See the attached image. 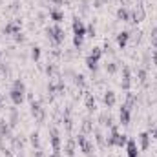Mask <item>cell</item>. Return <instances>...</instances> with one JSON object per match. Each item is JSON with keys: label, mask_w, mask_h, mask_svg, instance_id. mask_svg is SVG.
<instances>
[{"label": "cell", "mask_w": 157, "mask_h": 157, "mask_svg": "<svg viewBox=\"0 0 157 157\" xmlns=\"http://www.w3.org/2000/svg\"><path fill=\"white\" fill-rule=\"evenodd\" d=\"M139 2H143V0H139Z\"/></svg>", "instance_id": "53"}, {"label": "cell", "mask_w": 157, "mask_h": 157, "mask_svg": "<svg viewBox=\"0 0 157 157\" xmlns=\"http://www.w3.org/2000/svg\"><path fill=\"white\" fill-rule=\"evenodd\" d=\"M99 124L101 126H104V128H112L113 124H115V121H113V115L110 113V112H102V113H99Z\"/></svg>", "instance_id": "16"}, {"label": "cell", "mask_w": 157, "mask_h": 157, "mask_svg": "<svg viewBox=\"0 0 157 157\" xmlns=\"http://www.w3.org/2000/svg\"><path fill=\"white\" fill-rule=\"evenodd\" d=\"M106 0H93V7H102Z\"/></svg>", "instance_id": "43"}, {"label": "cell", "mask_w": 157, "mask_h": 157, "mask_svg": "<svg viewBox=\"0 0 157 157\" xmlns=\"http://www.w3.org/2000/svg\"><path fill=\"white\" fill-rule=\"evenodd\" d=\"M0 62H2V51H0Z\"/></svg>", "instance_id": "52"}, {"label": "cell", "mask_w": 157, "mask_h": 157, "mask_svg": "<svg viewBox=\"0 0 157 157\" xmlns=\"http://www.w3.org/2000/svg\"><path fill=\"white\" fill-rule=\"evenodd\" d=\"M33 157H44V152H42V148H40V150H33Z\"/></svg>", "instance_id": "44"}, {"label": "cell", "mask_w": 157, "mask_h": 157, "mask_svg": "<svg viewBox=\"0 0 157 157\" xmlns=\"http://www.w3.org/2000/svg\"><path fill=\"white\" fill-rule=\"evenodd\" d=\"M17 157H26V155H24V154H22V152H18V155H17Z\"/></svg>", "instance_id": "50"}, {"label": "cell", "mask_w": 157, "mask_h": 157, "mask_svg": "<svg viewBox=\"0 0 157 157\" xmlns=\"http://www.w3.org/2000/svg\"><path fill=\"white\" fill-rule=\"evenodd\" d=\"M102 101H104V106H106L108 110H110V108H113V106L117 104V95H115V91H113V90H106V91H104Z\"/></svg>", "instance_id": "15"}, {"label": "cell", "mask_w": 157, "mask_h": 157, "mask_svg": "<svg viewBox=\"0 0 157 157\" xmlns=\"http://www.w3.org/2000/svg\"><path fill=\"white\" fill-rule=\"evenodd\" d=\"M86 35H88V37H91V39H93V37L97 35V29H95V26H93V22L86 26Z\"/></svg>", "instance_id": "34"}, {"label": "cell", "mask_w": 157, "mask_h": 157, "mask_svg": "<svg viewBox=\"0 0 157 157\" xmlns=\"http://www.w3.org/2000/svg\"><path fill=\"white\" fill-rule=\"evenodd\" d=\"M29 143H31L33 150H40V148H42V144H40V135H39V132H37V130H35V132H31V135H29Z\"/></svg>", "instance_id": "26"}, {"label": "cell", "mask_w": 157, "mask_h": 157, "mask_svg": "<svg viewBox=\"0 0 157 157\" xmlns=\"http://www.w3.org/2000/svg\"><path fill=\"white\" fill-rule=\"evenodd\" d=\"M124 148H126V157H139V144H137V141L128 139Z\"/></svg>", "instance_id": "18"}, {"label": "cell", "mask_w": 157, "mask_h": 157, "mask_svg": "<svg viewBox=\"0 0 157 157\" xmlns=\"http://www.w3.org/2000/svg\"><path fill=\"white\" fill-rule=\"evenodd\" d=\"M11 143H13V146H15L18 152H22V148H24V143H22L18 137H15V135H13V137H11Z\"/></svg>", "instance_id": "33"}, {"label": "cell", "mask_w": 157, "mask_h": 157, "mask_svg": "<svg viewBox=\"0 0 157 157\" xmlns=\"http://www.w3.org/2000/svg\"><path fill=\"white\" fill-rule=\"evenodd\" d=\"M152 60H154V64L157 66V49H154V51H152Z\"/></svg>", "instance_id": "46"}, {"label": "cell", "mask_w": 157, "mask_h": 157, "mask_svg": "<svg viewBox=\"0 0 157 157\" xmlns=\"http://www.w3.org/2000/svg\"><path fill=\"white\" fill-rule=\"evenodd\" d=\"M7 122H9L11 128H15V126L20 122V115H18V110H17V108H11V110H9V121H7Z\"/></svg>", "instance_id": "25"}, {"label": "cell", "mask_w": 157, "mask_h": 157, "mask_svg": "<svg viewBox=\"0 0 157 157\" xmlns=\"http://www.w3.org/2000/svg\"><path fill=\"white\" fill-rule=\"evenodd\" d=\"M150 143H152V135L148 132H141L139 137H137V144H139V150L141 152H146L150 148Z\"/></svg>", "instance_id": "13"}, {"label": "cell", "mask_w": 157, "mask_h": 157, "mask_svg": "<svg viewBox=\"0 0 157 157\" xmlns=\"http://www.w3.org/2000/svg\"><path fill=\"white\" fill-rule=\"evenodd\" d=\"M13 39L17 44H24L26 42V37H24V33H17V35H13Z\"/></svg>", "instance_id": "39"}, {"label": "cell", "mask_w": 157, "mask_h": 157, "mask_svg": "<svg viewBox=\"0 0 157 157\" xmlns=\"http://www.w3.org/2000/svg\"><path fill=\"white\" fill-rule=\"evenodd\" d=\"M102 48H93L91 49V53L86 57V68L90 70V71H93V73H97V70H99V62H101V59H102Z\"/></svg>", "instance_id": "3"}, {"label": "cell", "mask_w": 157, "mask_h": 157, "mask_svg": "<svg viewBox=\"0 0 157 157\" xmlns=\"http://www.w3.org/2000/svg\"><path fill=\"white\" fill-rule=\"evenodd\" d=\"M93 135H95V143L101 146V148H106V139H104V133L101 128H93Z\"/></svg>", "instance_id": "24"}, {"label": "cell", "mask_w": 157, "mask_h": 157, "mask_svg": "<svg viewBox=\"0 0 157 157\" xmlns=\"http://www.w3.org/2000/svg\"><path fill=\"white\" fill-rule=\"evenodd\" d=\"M71 29H73V37H86V24L82 22L80 17H73L71 20Z\"/></svg>", "instance_id": "9"}, {"label": "cell", "mask_w": 157, "mask_h": 157, "mask_svg": "<svg viewBox=\"0 0 157 157\" xmlns=\"http://www.w3.org/2000/svg\"><path fill=\"white\" fill-rule=\"evenodd\" d=\"M28 99H29V112H31V115L35 117V121L42 122L46 119V110L42 108V102L33 99V95H28Z\"/></svg>", "instance_id": "4"}, {"label": "cell", "mask_w": 157, "mask_h": 157, "mask_svg": "<svg viewBox=\"0 0 157 157\" xmlns=\"http://www.w3.org/2000/svg\"><path fill=\"white\" fill-rule=\"evenodd\" d=\"M137 78H139V82H141V84H143V86H144V84H146V78H148V70H146V68H144V66H143V68H139V70H137Z\"/></svg>", "instance_id": "29"}, {"label": "cell", "mask_w": 157, "mask_h": 157, "mask_svg": "<svg viewBox=\"0 0 157 157\" xmlns=\"http://www.w3.org/2000/svg\"><path fill=\"white\" fill-rule=\"evenodd\" d=\"M135 102H137V97H135L132 91H126V102H124V104H126L128 108H133Z\"/></svg>", "instance_id": "31"}, {"label": "cell", "mask_w": 157, "mask_h": 157, "mask_svg": "<svg viewBox=\"0 0 157 157\" xmlns=\"http://www.w3.org/2000/svg\"><path fill=\"white\" fill-rule=\"evenodd\" d=\"M93 121H91V117H86L84 121H82V126H80V132L86 135V133H93V124H91Z\"/></svg>", "instance_id": "27"}, {"label": "cell", "mask_w": 157, "mask_h": 157, "mask_svg": "<svg viewBox=\"0 0 157 157\" xmlns=\"http://www.w3.org/2000/svg\"><path fill=\"white\" fill-rule=\"evenodd\" d=\"M121 73H122L121 88H122L124 91H130V88H132V68H130L128 64H124V66H121Z\"/></svg>", "instance_id": "7"}, {"label": "cell", "mask_w": 157, "mask_h": 157, "mask_svg": "<svg viewBox=\"0 0 157 157\" xmlns=\"http://www.w3.org/2000/svg\"><path fill=\"white\" fill-rule=\"evenodd\" d=\"M121 62L119 60H110V62H106V66H104V70H106V73H110V75H115L119 70H121Z\"/></svg>", "instance_id": "23"}, {"label": "cell", "mask_w": 157, "mask_h": 157, "mask_svg": "<svg viewBox=\"0 0 157 157\" xmlns=\"http://www.w3.org/2000/svg\"><path fill=\"white\" fill-rule=\"evenodd\" d=\"M88 11H90V4H88V0H82V2H80V13L86 15Z\"/></svg>", "instance_id": "37"}, {"label": "cell", "mask_w": 157, "mask_h": 157, "mask_svg": "<svg viewBox=\"0 0 157 157\" xmlns=\"http://www.w3.org/2000/svg\"><path fill=\"white\" fill-rule=\"evenodd\" d=\"M84 104H86V110H88L90 113H93V112L97 110V102H95L93 93H86V97H84Z\"/></svg>", "instance_id": "21"}, {"label": "cell", "mask_w": 157, "mask_h": 157, "mask_svg": "<svg viewBox=\"0 0 157 157\" xmlns=\"http://www.w3.org/2000/svg\"><path fill=\"white\" fill-rule=\"evenodd\" d=\"M46 39L49 40L53 46H60V44H64V40H66V31L60 28V24L48 26V28H46Z\"/></svg>", "instance_id": "2"}, {"label": "cell", "mask_w": 157, "mask_h": 157, "mask_svg": "<svg viewBox=\"0 0 157 157\" xmlns=\"http://www.w3.org/2000/svg\"><path fill=\"white\" fill-rule=\"evenodd\" d=\"M0 2H2V0H0Z\"/></svg>", "instance_id": "54"}, {"label": "cell", "mask_w": 157, "mask_h": 157, "mask_svg": "<svg viewBox=\"0 0 157 157\" xmlns=\"http://www.w3.org/2000/svg\"><path fill=\"white\" fill-rule=\"evenodd\" d=\"M0 73H4V75H6V73H9V68H7L6 64H2V62H0Z\"/></svg>", "instance_id": "42"}, {"label": "cell", "mask_w": 157, "mask_h": 157, "mask_svg": "<svg viewBox=\"0 0 157 157\" xmlns=\"http://www.w3.org/2000/svg\"><path fill=\"white\" fill-rule=\"evenodd\" d=\"M150 42H152L154 49H157V28H154V29H152V33H150Z\"/></svg>", "instance_id": "35"}, {"label": "cell", "mask_w": 157, "mask_h": 157, "mask_svg": "<svg viewBox=\"0 0 157 157\" xmlns=\"http://www.w3.org/2000/svg\"><path fill=\"white\" fill-rule=\"evenodd\" d=\"M49 143H51V150L53 154H62V139H60V132L57 126H51L49 128Z\"/></svg>", "instance_id": "5"}, {"label": "cell", "mask_w": 157, "mask_h": 157, "mask_svg": "<svg viewBox=\"0 0 157 157\" xmlns=\"http://www.w3.org/2000/svg\"><path fill=\"white\" fill-rule=\"evenodd\" d=\"M46 73H48L49 78H59L57 77V75H59V68H57L55 64H48V66H46Z\"/></svg>", "instance_id": "28"}, {"label": "cell", "mask_w": 157, "mask_h": 157, "mask_svg": "<svg viewBox=\"0 0 157 157\" xmlns=\"http://www.w3.org/2000/svg\"><path fill=\"white\" fill-rule=\"evenodd\" d=\"M75 141H77V144H78V148H80V152L84 154V155H88V157H91V152L95 150V146H93V143L91 141H88V137L80 132L77 137H75Z\"/></svg>", "instance_id": "6"}, {"label": "cell", "mask_w": 157, "mask_h": 157, "mask_svg": "<svg viewBox=\"0 0 157 157\" xmlns=\"http://www.w3.org/2000/svg\"><path fill=\"white\" fill-rule=\"evenodd\" d=\"M82 44H84V39H82V37H73V48H75V49H80Z\"/></svg>", "instance_id": "36"}, {"label": "cell", "mask_w": 157, "mask_h": 157, "mask_svg": "<svg viewBox=\"0 0 157 157\" xmlns=\"http://www.w3.org/2000/svg\"><path fill=\"white\" fill-rule=\"evenodd\" d=\"M11 152H13V150H9V148H6V150H4V157H15L13 154H11Z\"/></svg>", "instance_id": "45"}, {"label": "cell", "mask_w": 157, "mask_h": 157, "mask_svg": "<svg viewBox=\"0 0 157 157\" xmlns=\"http://www.w3.org/2000/svg\"><path fill=\"white\" fill-rule=\"evenodd\" d=\"M115 17H117L119 22H130V18H132V11H130L128 7H124V6H119L117 11H115Z\"/></svg>", "instance_id": "17"}, {"label": "cell", "mask_w": 157, "mask_h": 157, "mask_svg": "<svg viewBox=\"0 0 157 157\" xmlns=\"http://www.w3.org/2000/svg\"><path fill=\"white\" fill-rule=\"evenodd\" d=\"M121 2H122V0H121Z\"/></svg>", "instance_id": "55"}, {"label": "cell", "mask_w": 157, "mask_h": 157, "mask_svg": "<svg viewBox=\"0 0 157 157\" xmlns=\"http://www.w3.org/2000/svg\"><path fill=\"white\" fill-rule=\"evenodd\" d=\"M48 2H49V4H53L55 7H60V6L64 4V0H48Z\"/></svg>", "instance_id": "41"}, {"label": "cell", "mask_w": 157, "mask_h": 157, "mask_svg": "<svg viewBox=\"0 0 157 157\" xmlns=\"http://www.w3.org/2000/svg\"><path fill=\"white\" fill-rule=\"evenodd\" d=\"M144 17H146V11H144L143 4L139 2V4L132 9V18H130V22H132V24H139V22L144 20Z\"/></svg>", "instance_id": "10"}, {"label": "cell", "mask_w": 157, "mask_h": 157, "mask_svg": "<svg viewBox=\"0 0 157 157\" xmlns=\"http://www.w3.org/2000/svg\"><path fill=\"white\" fill-rule=\"evenodd\" d=\"M75 144H77V141L73 139V137H70L68 141H66V146H64V154L68 157H75Z\"/></svg>", "instance_id": "22"}, {"label": "cell", "mask_w": 157, "mask_h": 157, "mask_svg": "<svg viewBox=\"0 0 157 157\" xmlns=\"http://www.w3.org/2000/svg\"><path fill=\"white\" fill-rule=\"evenodd\" d=\"M148 133L152 135V139H155V141H157V124H155V126H150V130H148Z\"/></svg>", "instance_id": "40"}, {"label": "cell", "mask_w": 157, "mask_h": 157, "mask_svg": "<svg viewBox=\"0 0 157 157\" xmlns=\"http://www.w3.org/2000/svg\"><path fill=\"white\" fill-rule=\"evenodd\" d=\"M9 9H11V11H17V9H18V2H13V4H11V7H9Z\"/></svg>", "instance_id": "47"}, {"label": "cell", "mask_w": 157, "mask_h": 157, "mask_svg": "<svg viewBox=\"0 0 157 157\" xmlns=\"http://www.w3.org/2000/svg\"><path fill=\"white\" fill-rule=\"evenodd\" d=\"M13 88H18V90H26V84H24V80H20V78H15V80H13Z\"/></svg>", "instance_id": "38"}, {"label": "cell", "mask_w": 157, "mask_h": 157, "mask_svg": "<svg viewBox=\"0 0 157 157\" xmlns=\"http://www.w3.org/2000/svg\"><path fill=\"white\" fill-rule=\"evenodd\" d=\"M11 130H13V128L9 126V122H7L6 119H0V137L11 141V137H13V132H11Z\"/></svg>", "instance_id": "19"}, {"label": "cell", "mask_w": 157, "mask_h": 157, "mask_svg": "<svg viewBox=\"0 0 157 157\" xmlns=\"http://www.w3.org/2000/svg\"><path fill=\"white\" fill-rule=\"evenodd\" d=\"M4 102H6V97H4V95H0V110L4 108Z\"/></svg>", "instance_id": "48"}, {"label": "cell", "mask_w": 157, "mask_h": 157, "mask_svg": "<svg viewBox=\"0 0 157 157\" xmlns=\"http://www.w3.org/2000/svg\"><path fill=\"white\" fill-rule=\"evenodd\" d=\"M20 28H22V20H13V22H7L6 26H4V29H2V33L4 35H17V33H20Z\"/></svg>", "instance_id": "11"}, {"label": "cell", "mask_w": 157, "mask_h": 157, "mask_svg": "<svg viewBox=\"0 0 157 157\" xmlns=\"http://www.w3.org/2000/svg\"><path fill=\"white\" fill-rule=\"evenodd\" d=\"M128 139H130V137H128L126 133H121V132H119L117 124H113V126L110 128V133H108V139H106V146H108V148H113V146L124 148L126 143H128Z\"/></svg>", "instance_id": "1"}, {"label": "cell", "mask_w": 157, "mask_h": 157, "mask_svg": "<svg viewBox=\"0 0 157 157\" xmlns=\"http://www.w3.org/2000/svg\"><path fill=\"white\" fill-rule=\"evenodd\" d=\"M130 122H132V108H128L126 104H122L121 110H119V124L130 126Z\"/></svg>", "instance_id": "12"}, {"label": "cell", "mask_w": 157, "mask_h": 157, "mask_svg": "<svg viewBox=\"0 0 157 157\" xmlns=\"http://www.w3.org/2000/svg\"><path fill=\"white\" fill-rule=\"evenodd\" d=\"M49 18L55 22V24H60L62 20H64V11L60 9V7H49Z\"/></svg>", "instance_id": "20"}, {"label": "cell", "mask_w": 157, "mask_h": 157, "mask_svg": "<svg viewBox=\"0 0 157 157\" xmlns=\"http://www.w3.org/2000/svg\"><path fill=\"white\" fill-rule=\"evenodd\" d=\"M29 57H31V60H33V62H39L40 57H42V49H40L39 46H33V48H31V53H29Z\"/></svg>", "instance_id": "30"}, {"label": "cell", "mask_w": 157, "mask_h": 157, "mask_svg": "<svg viewBox=\"0 0 157 157\" xmlns=\"http://www.w3.org/2000/svg\"><path fill=\"white\" fill-rule=\"evenodd\" d=\"M49 157H60V154H51Z\"/></svg>", "instance_id": "49"}, {"label": "cell", "mask_w": 157, "mask_h": 157, "mask_svg": "<svg viewBox=\"0 0 157 157\" xmlns=\"http://www.w3.org/2000/svg\"><path fill=\"white\" fill-rule=\"evenodd\" d=\"M64 4H71V0H64Z\"/></svg>", "instance_id": "51"}, {"label": "cell", "mask_w": 157, "mask_h": 157, "mask_svg": "<svg viewBox=\"0 0 157 157\" xmlns=\"http://www.w3.org/2000/svg\"><path fill=\"white\" fill-rule=\"evenodd\" d=\"M73 82H75V86H78V88H84L86 86V77L82 73H75L73 75Z\"/></svg>", "instance_id": "32"}, {"label": "cell", "mask_w": 157, "mask_h": 157, "mask_svg": "<svg viewBox=\"0 0 157 157\" xmlns=\"http://www.w3.org/2000/svg\"><path fill=\"white\" fill-rule=\"evenodd\" d=\"M26 90H18V88H13L11 86V90H9V99H11V102H13V106H20L22 102H24V99H26Z\"/></svg>", "instance_id": "8"}, {"label": "cell", "mask_w": 157, "mask_h": 157, "mask_svg": "<svg viewBox=\"0 0 157 157\" xmlns=\"http://www.w3.org/2000/svg\"><path fill=\"white\" fill-rule=\"evenodd\" d=\"M132 39V33L128 31V29H124V31H119L117 35H115V40H117V46L121 49H124L126 46H128V42Z\"/></svg>", "instance_id": "14"}]
</instances>
